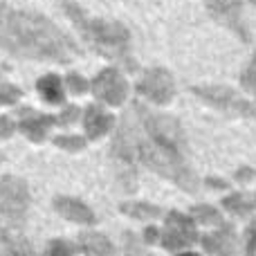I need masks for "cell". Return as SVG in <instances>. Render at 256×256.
<instances>
[{
    "label": "cell",
    "mask_w": 256,
    "mask_h": 256,
    "mask_svg": "<svg viewBox=\"0 0 256 256\" xmlns=\"http://www.w3.org/2000/svg\"><path fill=\"white\" fill-rule=\"evenodd\" d=\"M20 90L16 88V86L7 84V81L0 76V106H9V104H16L18 99H20Z\"/></svg>",
    "instance_id": "2e32d148"
},
{
    "label": "cell",
    "mask_w": 256,
    "mask_h": 256,
    "mask_svg": "<svg viewBox=\"0 0 256 256\" xmlns=\"http://www.w3.org/2000/svg\"><path fill=\"white\" fill-rule=\"evenodd\" d=\"M54 207L56 212L61 214L63 218L68 220H74V222H94V216L84 202L74 198H56L54 200Z\"/></svg>",
    "instance_id": "7c38bea8"
},
{
    "label": "cell",
    "mask_w": 256,
    "mask_h": 256,
    "mask_svg": "<svg viewBox=\"0 0 256 256\" xmlns=\"http://www.w3.org/2000/svg\"><path fill=\"white\" fill-rule=\"evenodd\" d=\"M92 92L106 104L120 106L126 97V81L117 70H104L97 79L92 81Z\"/></svg>",
    "instance_id": "52a82bcc"
},
{
    "label": "cell",
    "mask_w": 256,
    "mask_h": 256,
    "mask_svg": "<svg viewBox=\"0 0 256 256\" xmlns=\"http://www.w3.org/2000/svg\"><path fill=\"white\" fill-rule=\"evenodd\" d=\"M0 45L22 58L70 61L79 48L45 16L0 2Z\"/></svg>",
    "instance_id": "7a4b0ae2"
},
{
    "label": "cell",
    "mask_w": 256,
    "mask_h": 256,
    "mask_svg": "<svg viewBox=\"0 0 256 256\" xmlns=\"http://www.w3.org/2000/svg\"><path fill=\"white\" fill-rule=\"evenodd\" d=\"M140 90L146 94V97L153 99V102L166 104L168 99L173 97V81H171V76H168L166 72L153 70V72H148V74L142 79Z\"/></svg>",
    "instance_id": "9c48e42d"
},
{
    "label": "cell",
    "mask_w": 256,
    "mask_h": 256,
    "mask_svg": "<svg viewBox=\"0 0 256 256\" xmlns=\"http://www.w3.org/2000/svg\"><path fill=\"white\" fill-rule=\"evenodd\" d=\"M79 110L76 108H68L61 117H50V115H38V112L30 110V108H22L20 110V128L30 140L34 142H43L45 140V130H48L52 124H68V122H74Z\"/></svg>",
    "instance_id": "5b68a950"
},
{
    "label": "cell",
    "mask_w": 256,
    "mask_h": 256,
    "mask_svg": "<svg viewBox=\"0 0 256 256\" xmlns=\"http://www.w3.org/2000/svg\"><path fill=\"white\" fill-rule=\"evenodd\" d=\"M126 256H148L132 236H126Z\"/></svg>",
    "instance_id": "d6986e66"
},
{
    "label": "cell",
    "mask_w": 256,
    "mask_h": 256,
    "mask_svg": "<svg viewBox=\"0 0 256 256\" xmlns=\"http://www.w3.org/2000/svg\"><path fill=\"white\" fill-rule=\"evenodd\" d=\"M124 212L132 214V216H144V214H158V209L153 207H144V204H135V207H130V204H126Z\"/></svg>",
    "instance_id": "7402d4cb"
},
{
    "label": "cell",
    "mask_w": 256,
    "mask_h": 256,
    "mask_svg": "<svg viewBox=\"0 0 256 256\" xmlns=\"http://www.w3.org/2000/svg\"><path fill=\"white\" fill-rule=\"evenodd\" d=\"M110 124H112V117L106 115L102 108H97V106L88 108V112H86V130H88V137H92V140L102 137L110 128Z\"/></svg>",
    "instance_id": "4fadbf2b"
},
{
    "label": "cell",
    "mask_w": 256,
    "mask_h": 256,
    "mask_svg": "<svg viewBox=\"0 0 256 256\" xmlns=\"http://www.w3.org/2000/svg\"><path fill=\"white\" fill-rule=\"evenodd\" d=\"M207 2V7L212 9V14L216 18H220V22H227V25H232L234 30H243L240 27V4L238 0H204Z\"/></svg>",
    "instance_id": "8fae6325"
},
{
    "label": "cell",
    "mask_w": 256,
    "mask_h": 256,
    "mask_svg": "<svg viewBox=\"0 0 256 256\" xmlns=\"http://www.w3.org/2000/svg\"><path fill=\"white\" fill-rule=\"evenodd\" d=\"M194 240H196L194 222L189 218L180 216V214H171L166 218V227H164V248L180 250L191 245Z\"/></svg>",
    "instance_id": "8992f818"
},
{
    "label": "cell",
    "mask_w": 256,
    "mask_h": 256,
    "mask_svg": "<svg viewBox=\"0 0 256 256\" xmlns=\"http://www.w3.org/2000/svg\"><path fill=\"white\" fill-rule=\"evenodd\" d=\"M54 144H56V146H63V148H72V150H76V148H81V146H84V137L58 135V137H54Z\"/></svg>",
    "instance_id": "ac0fdd59"
},
{
    "label": "cell",
    "mask_w": 256,
    "mask_h": 256,
    "mask_svg": "<svg viewBox=\"0 0 256 256\" xmlns=\"http://www.w3.org/2000/svg\"><path fill=\"white\" fill-rule=\"evenodd\" d=\"M252 2H254V4H256V0H252Z\"/></svg>",
    "instance_id": "484cf974"
},
{
    "label": "cell",
    "mask_w": 256,
    "mask_h": 256,
    "mask_svg": "<svg viewBox=\"0 0 256 256\" xmlns=\"http://www.w3.org/2000/svg\"><path fill=\"white\" fill-rule=\"evenodd\" d=\"M252 254H256V222L252 230H250V236H248V256H252Z\"/></svg>",
    "instance_id": "603a6c76"
},
{
    "label": "cell",
    "mask_w": 256,
    "mask_h": 256,
    "mask_svg": "<svg viewBox=\"0 0 256 256\" xmlns=\"http://www.w3.org/2000/svg\"><path fill=\"white\" fill-rule=\"evenodd\" d=\"M0 162H2V155H0Z\"/></svg>",
    "instance_id": "d4e9b609"
},
{
    "label": "cell",
    "mask_w": 256,
    "mask_h": 256,
    "mask_svg": "<svg viewBox=\"0 0 256 256\" xmlns=\"http://www.w3.org/2000/svg\"><path fill=\"white\" fill-rule=\"evenodd\" d=\"M182 256H198V254H182Z\"/></svg>",
    "instance_id": "cb8c5ba5"
},
{
    "label": "cell",
    "mask_w": 256,
    "mask_h": 256,
    "mask_svg": "<svg viewBox=\"0 0 256 256\" xmlns=\"http://www.w3.org/2000/svg\"><path fill=\"white\" fill-rule=\"evenodd\" d=\"M0 256H34L30 240L16 230V225L2 220V216H0Z\"/></svg>",
    "instance_id": "ba28073f"
},
{
    "label": "cell",
    "mask_w": 256,
    "mask_h": 256,
    "mask_svg": "<svg viewBox=\"0 0 256 256\" xmlns=\"http://www.w3.org/2000/svg\"><path fill=\"white\" fill-rule=\"evenodd\" d=\"M30 207V191L20 178H2L0 182V216L12 225H22Z\"/></svg>",
    "instance_id": "277c9868"
},
{
    "label": "cell",
    "mask_w": 256,
    "mask_h": 256,
    "mask_svg": "<svg viewBox=\"0 0 256 256\" xmlns=\"http://www.w3.org/2000/svg\"><path fill=\"white\" fill-rule=\"evenodd\" d=\"M68 88H70V92H84V90H88V84L81 76L70 74L68 76Z\"/></svg>",
    "instance_id": "ffe728a7"
},
{
    "label": "cell",
    "mask_w": 256,
    "mask_h": 256,
    "mask_svg": "<svg viewBox=\"0 0 256 256\" xmlns=\"http://www.w3.org/2000/svg\"><path fill=\"white\" fill-rule=\"evenodd\" d=\"M196 92L200 97H207L209 102H214L216 106H222L227 110H236L243 115H254V108L248 102H243L240 97H236L232 90H220V88H196Z\"/></svg>",
    "instance_id": "30bf717a"
},
{
    "label": "cell",
    "mask_w": 256,
    "mask_h": 256,
    "mask_svg": "<svg viewBox=\"0 0 256 256\" xmlns=\"http://www.w3.org/2000/svg\"><path fill=\"white\" fill-rule=\"evenodd\" d=\"M63 12L70 16V20L76 25V30L86 36V40H90L94 50H99L102 54L117 61L126 63L128 68H132L135 63L128 58V32L120 22H108V20H94L88 18L81 7H76L74 2H63Z\"/></svg>",
    "instance_id": "3957f363"
},
{
    "label": "cell",
    "mask_w": 256,
    "mask_h": 256,
    "mask_svg": "<svg viewBox=\"0 0 256 256\" xmlns=\"http://www.w3.org/2000/svg\"><path fill=\"white\" fill-rule=\"evenodd\" d=\"M79 245L84 252H88L92 256H110L112 254V245L108 243V238L102 234H81Z\"/></svg>",
    "instance_id": "5bb4252c"
},
{
    "label": "cell",
    "mask_w": 256,
    "mask_h": 256,
    "mask_svg": "<svg viewBox=\"0 0 256 256\" xmlns=\"http://www.w3.org/2000/svg\"><path fill=\"white\" fill-rule=\"evenodd\" d=\"M142 122V132H135L124 120L115 140V155L130 162L140 158L146 166L155 168L164 178L176 180L184 189H196V178L184 162V137L176 120L164 115H153L144 106H135Z\"/></svg>",
    "instance_id": "6da1fadb"
},
{
    "label": "cell",
    "mask_w": 256,
    "mask_h": 256,
    "mask_svg": "<svg viewBox=\"0 0 256 256\" xmlns=\"http://www.w3.org/2000/svg\"><path fill=\"white\" fill-rule=\"evenodd\" d=\"M45 256H74V250H72V245L66 243V240H52V243L48 245Z\"/></svg>",
    "instance_id": "e0dca14e"
},
{
    "label": "cell",
    "mask_w": 256,
    "mask_h": 256,
    "mask_svg": "<svg viewBox=\"0 0 256 256\" xmlns=\"http://www.w3.org/2000/svg\"><path fill=\"white\" fill-rule=\"evenodd\" d=\"M36 88H38V92L43 94L45 102H50V104H61L63 102L61 79H58L56 74H48V76H43V79H38Z\"/></svg>",
    "instance_id": "9a60e30c"
},
{
    "label": "cell",
    "mask_w": 256,
    "mask_h": 256,
    "mask_svg": "<svg viewBox=\"0 0 256 256\" xmlns=\"http://www.w3.org/2000/svg\"><path fill=\"white\" fill-rule=\"evenodd\" d=\"M14 130H16V124L9 117H0V137H12Z\"/></svg>",
    "instance_id": "44dd1931"
}]
</instances>
